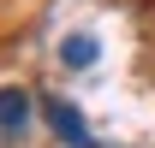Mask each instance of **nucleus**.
Returning <instances> with one entry per match:
<instances>
[{
  "label": "nucleus",
  "mask_w": 155,
  "mask_h": 148,
  "mask_svg": "<svg viewBox=\"0 0 155 148\" xmlns=\"http://www.w3.org/2000/svg\"><path fill=\"white\" fill-rule=\"evenodd\" d=\"M30 125V95L24 89H0V142H18Z\"/></svg>",
  "instance_id": "1"
},
{
  "label": "nucleus",
  "mask_w": 155,
  "mask_h": 148,
  "mask_svg": "<svg viewBox=\"0 0 155 148\" xmlns=\"http://www.w3.org/2000/svg\"><path fill=\"white\" fill-rule=\"evenodd\" d=\"M96 54H101V42H96V36H84V30L60 42V65H72V71H90V65H96Z\"/></svg>",
  "instance_id": "3"
},
{
  "label": "nucleus",
  "mask_w": 155,
  "mask_h": 148,
  "mask_svg": "<svg viewBox=\"0 0 155 148\" xmlns=\"http://www.w3.org/2000/svg\"><path fill=\"white\" fill-rule=\"evenodd\" d=\"M48 125H54L72 148H90V130H84V119H78V107H72V101H48Z\"/></svg>",
  "instance_id": "2"
}]
</instances>
